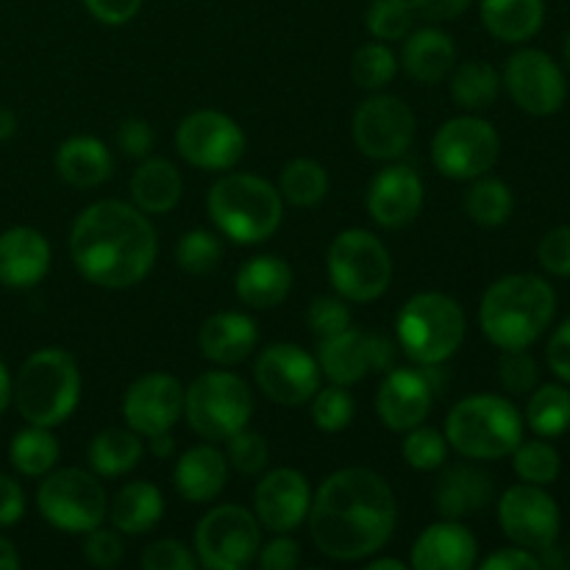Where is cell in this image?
I'll return each mask as SVG.
<instances>
[{"mask_svg": "<svg viewBox=\"0 0 570 570\" xmlns=\"http://www.w3.org/2000/svg\"><path fill=\"white\" fill-rule=\"evenodd\" d=\"M83 557L92 568L111 570L122 562L126 557V543H122L120 529H104L100 523L98 529L87 532V540H83Z\"/></svg>", "mask_w": 570, "mask_h": 570, "instance_id": "c3c4849f", "label": "cell"}, {"mask_svg": "<svg viewBox=\"0 0 570 570\" xmlns=\"http://www.w3.org/2000/svg\"><path fill=\"white\" fill-rule=\"evenodd\" d=\"M254 415V393L228 371H206L184 390V417L198 438L209 443L228 440Z\"/></svg>", "mask_w": 570, "mask_h": 570, "instance_id": "9c48e42d", "label": "cell"}, {"mask_svg": "<svg viewBox=\"0 0 570 570\" xmlns=\"http://www.w3.org/2000/svg\"><path fill=\"white\" fill-rule=\"evenodd\" d=\"M50 243L31 226L6 228L0 234V284L9 289H31L48 276Z\"/></svg>", "mask_w": 570, "mask_h": 570, "instance_id": "cb8c5ba5", "label": "cell"}, {"mask_svg": "<svg viewBox=\"0 0 570 570\" xmlns=\"http://www.w3.org/2000/svg\"><path fill=\"white\" fill-rule=\"evenodd\" d=\"M401 65L417 83H438L456 67V45L440 28H412L404 37Z\"/></svg>", "mask_w": 570, "mask_h": 570, "instance_id": "f1b7e54d", "label": "cell"}, {"mask_svg": "<svg viewBox=\"0 0 570 570\" xmlns=\"http://www.w3.org/2000/svg\"><path fill=\"white\" fill-rule=\"evenodd\" d=\"M17 134V117L11 109H3L0 106V142H6V139H11Z\"/></svg>", "mask_w": 570, "mask_h": 570, "instance_id": "e7e4bbea", "label": "cell"}, {"mask_svg": "<svg viewBox=\"0 0 570 570\" xmlns=\"http://www.w3.org/2000/svg\"><path fill=\"white\" fill-rule=\"evenodd\" d=\"M184 181L176 165L167 159H148L134 170L131 176V200L145 215H167L181 200Z\"/></svg>", "mask_w": 570, "mask_h": 570, "instance_id": "4dcf8cb0", "label": "cell"}, {"mask_svg": "<svg viewBox=\"0 0 570 570\" xmlns=\"http://www.w3.org/2000/svg\"><path fill=\"white\" fill-rule=\"evenodd\" d=\"M278 193L293 206H315L328 193V173L315 159H293L278 176Z\"/></svg>", "mask_w": 570, "mask_h": 570, "instance_id": "f35d334b", "label": "cell"}, {"mask_svg": "<svg viewBox=\"0 0 570 570\" xmlns=\"http://www.w3.org/2000/svg\"><path fill=\"white\" fill-rule=\"evenodd\" d=\"M490 499H493V479L473 465L445 468L432 493L434 510L440 512V518H451V521L484 510Z\"/></svg>", "mask_w": 570, "mask_h": 570, "instance_id": "4316f807", "label": "cell"}, {"mask_svg": "<svg viewBox=\"0 0 570 570\" xmlns=\"http://www.w3.org/2000/svg\"><path fill=\"white\" fill-rule=\"evenodd\" d=\"M234 289H237L239 301L250 309H273L293 289V267L282 256H250L237 271Z\"/></svg>", "mask_w": 570, "mask_h": 570, "instance_id": "83f0119b", "label": "cell"}, {"mask_svg": "<svg viewBox=\"0 0 570 570\" xmlns=\"http://www.w3.org/2000/svg\"><path fill=\"white\" fill-rule=\"evenodd\" d=\"M254 379L262 393L282 406H301L321 390L323 371L317 356L295 343H273L259 354Z\"/></svg>", "mask_w": 570, "mask_h": 570, "instance_id": "d6986e66", "label": "cell"}, {"mask_svg": "<svg viewBox=\"0 0 570 570\" xmlns=\"http://www.w3.org/2000/svg\"><path fill=\"white\" fill-rule=\"evenodd\" d=\"M165 515V495L150 482L122 484L109 501L111 527L122 534H145Z\"/></svg>", "mask_w": 570, "mask_h": 570, "instance_id": "d6a6232c", "label": "cell"}, {"mask_svg": "<svg viewBox=\"0 0 570 570\" xmlns=\"http://www.w3.org/2000/svg\"><path fill=\"white\" fill-rule=\"evenodd\" d=\"M415 6L412 0H373L367 6L365 26L379 42H399L415 28Z\"/></svg>", "mask_w": 570, "mask_h": 570, "instance_id": "b9f144b4", "label": "cell"}, {"mask_svg": "<svg viewBox=\"0 0 570 570\" xmlns=\"http://www.w3.org/2000/svg\"><path fill=\"white\" fill-rule=\"evenodd\" d=\"M479 560V543L460 521L432 523L412 546L410 568L417 570H471Z\"/></svg>", "mask_w": 570, "mask_h": 570, "instance_id": "603a6c76", "label": "cell"}, {"mask_svg": "<svg viewBox=\"0 0 570 570\" xmlns=\"http://www.w3.org/2000/svg\"><path fill=\"white\" fill-rule=\"evenodd\" d=\"M484 570H540L543 562H540V554L534 551L521 549V546H512V549H501L495 554H490L488 560L482 562Z\"/></svg>", "mask_w": 570, "mask_h": 570, "instance_id": "680465c9", "label": "cell"}, {"mask_svg": "<svg viewBox=\"0 0 570 570\" xmlns=\"http://www.w3.org/2000/svg\"><path fill=\"white\" fill-rule=\"evenodd\" d=\"M354 142L362 156L376 161H393L410 150L415 139V115L395 95H379L362 100L354 115Z\"/></svg>", "mask_w": 570, "mask_h": 570, "instance_id": "9a60e30c", "label": "cell"}, {"mask_svg": "<svg viewBox=\"0 0 570 570\" xmlns=\"http://www.w3.org/2000/svg\"><path fill=\"white\" fill-rule=\"evenodd\" d=\"M501 92V76L488 61H462L451 70V98L465 111H484Z\"/></svg>", "mask_w": 570, "mask_h": 570, "instance_id": "d590c367", "label": "cell"}, {"mask_svg": "<svg viewBox=\"0 0 570 570\" xmlns=\"http://www.w3.org/2000/svg\"><path fill=\"white\" fill-rule=\"evenodd\" d=\"M83 6L104 26H126L142 9V0H83Z\"/></svg>", "mask_w": 570, "mask_h": 570, "instance_id": "11a10c76", "label": "cell"}, {"mask_svg": "<svg viewBox=\"0 0 570 570\" xmlns=\"http://www.w3.org/2000/svg\"><path fill=\"white\" fill-rule=\"evenodd\" d=\"M566 65L570 67V33H568V39H566Z\"/></svg>", "mask_w": 570, "mask_h": 570, "instance_id": "003e7915", "label": "cell"}, {"mask_svg": "<svg viewBox=\"0 0 570 570\" xmlns=\"http://www.w3.org/2000/svg\"><path fill=\"white\" fill-rule=\"evenodd\" d=\"M443 434L468 460H504L523 440V415L504 395H468L449 412Z\"/></svg>", "mask_w": 570, "mask_h": 570, "instance_id": "8992f818", "label": "cell"}, {"mask_svg": "<svg viewBox=\"0 0 570 570\" xmlns=\"http://www.w3.org/2000/svg\"><path fill=\"white\" fill-rule=\"evenodd\" d=\"M173 451H176V443H173L170 432H161V434H154V438H150V454L154 456L167 460V456H173Z\"/></svg>", "mask_w": 570, "mask_h": 570, "instance_id": "6125c7cd", "label": "cell"}, {"mask_svg": "<svg viewBox=\"0 0 570 570\" xmlns=\"http://www.w3.org/2000/svg\"><path fill=\"white\" fill-rule=\"evenodd\" d=\"M176 148L184 161L206 173H226L243 159L245 134L228 115L200 109L184 117L176 131Z\"/></svg>", "mask_w": 570, "mask_h": 570, "instance_id": "4fadbf2b", "label": "cell"}, {"mask_svg": "<svg viewBox=\"0 0 570 570\" xmlns=\"http://www.w3.org/2000/svg\"><path fill=\"white\" fill-rule=\"evenodd\" d=\"M173 482L178 495L193 504H206L223 493L228 482V460L220 449L206 440L204 445H193L184 451L173 468Z\"/></svg>", "mask_w": 570, "mask_h": 570, "instance_id": "484cf974", "label": "cell"}, {"mask_svg": "<svg viewBox=\"0 0 570 570\" xmlns=\"http://www.w3.org/2000/svg\"><path fill=\"white\" fill-rule=\"evenodd\" d=\"M367 215L382 228H404L421 215L423 181L410 165H387L367 187Z\"/></svg>", "mask_w": 570, "mask_h": 570, "instance_id": "7402d4cb", "label": "cell"}, {"mask_svg": "<svg viewBox=\"0 0 570 570\" xmlns=\"http://www.w3.org/2000/svg\"><path fill=\"white\" fill-rule=\"evenodd\" d=\"M159 254L148 215L126 200H98L70 228V256L89 284L128 289L142 282Z\"/></svg>", "mask_w": 570, "mask_h": 570, "instance_id": "7a4b0ae2", "label": "cell"}, {"mask_svg": "<svg viewBox=\"0 0 570 570\" xmlns=\"http://www.w3.org/2000/svg\"><path fill=\"white\" fill-rule=\"evenodd\" d=\"M206 212L223 237L237 245L271 239L284 220V198L278 187L250 173H226L206 198Z\"/></svg>", "mask_w": 570, "mask_h": 570, "instance_id": "277c9868", "label": "cell"}, {"mask_svg": "<svg viewBox=\"0 0 570 570\" xmlns=\"http://www.w3.org/2000/svg\"><path fill=\"white\" fill-rule=\"evenodd\" d=\"M404 460L406 465L415 468V471H440L445 465V456H449V440H445L443 432L432 426H415L410 432H404Z\"/></svg>", "mask_w": 570, "mask_h": 570, "instance_id": "f6af8a7d", "label": "cell"}, {"mask_svg": "<svg viewBox=\"0 0 570 570\" xmlns=\"http://www.w3.org/2000/svg\"><path fill=\"white\" fill-rule=\"evenodd\" d=\"M17 568H20V554H17L14 543L0 534V570H17Z\"/></svg>", "mask_w": 570, "mask_h": 570, "instance_id": "be15d7a7", "label": "cell"}, {"mask_svg": "<svg viewBox=\"0 0 570 570\" xmlns=\"http://www.w3.org/2000/svg\"><path fill=\"white\" fill-rule=\"evenodd\" d=\"M471 3L473 0H412L417 17H423V20L429 22L456 20Z\"/></svg>", "mask_w": 570, "mask_h": 570, "instance_id": "91938a15", "label": "cell"}, {"mask_svg": "<svg viewBox=\"0 0 570 570\" xmlns=\"http://www.w3.org/2000/svg\"><path fill=\"white\" fill-rule=\"evenodd\" d=\"M142 570H195L198 557L181 540H156L139 557Z\"/></svg>", "mask_w": 570, "mask_h": 570, "instance_id": "f907efd6", "label": "cell"}, {"mask_svg": "<svg viewBox=\"0 0 570 570\" xmlns=\"http://www.w3.org/2000/svg\"><path fill=\"white\" fill-rule=\"evenodd\" d=\"M501 83L518 109L532 117H549L566 106L568 81L562 67L546 50L523 48L510 56Z\"/></svg>", "mask_w": 570, "mask_h": 570, "instance_id": "5bb4252c", "label": "cell"}, {"mask_svg": "<svg viewBox=\"0 0 570 570\" xmlns=\"http://www.w3.org/2000/svg\"><path fill=\"white\" fill-rule=\"evenodd\" d=\"M312 543L337 562L382 551L395 532V495L371 468H343L323 479L309 507Z\"/></svg>", "mask_w": 570, "mask_h": 570, "instance_id": "6da1fadb", "label": "cell"}, {"mask_svg": "<svg viewBox=\"0 0 570 570\" xmlns=\"http://www.w3.org/2000/svg\"><path fill=\"white\" fill-rule=\"evenodd\" d=\"M267 456H271V449H267V440L262 438L254 429H239L232 438L226 440V460L234 471L245 473V476H254L262 468L267 465Z\"/></svg>", "mask_w": 570, "mask_h": 570, "instance_id": "bcb514c9", "label": "cell"}, {"mask_svg": "<svg viewBox=\"0 0 570 570\" xmlns=\"http://www.w3.org/2000/svg\"><path fill=\"white\" fill-rule=\"evenodd\" d=\"M142 440L131 429H104L89 443V465L98 476L115 479L134 471L142 460Z\"/></svg>", "mask_w": 570, "mask_h": 570, "instance_id": "836d02e7", "label": "cell"}, {"mask_svg": "<svg viewBox=\"0 0 570 570\" xmlns=\"http://www.w3.org/2000/svg\"><path fill=\"white\" fill-rule=\"evenodd\" d=\"M465 332V312L445 293L412 295L395 317L399 348L415 365H443L462 348Z\"/></svg>", "mask_w": 570, "mask_h": 570, "instance_id": "52a82bcc", "label": "cell"}, {"mask_svg": "<svg viewBox=\"0 0 570 570\" xmlns=\"http://www.w3.org/2000/svg\"><path fill=\"white\" fill-rule=\"evenodd\" d=\"M256 343H259V328H256L254 317L243 315V312H217V315L206 317L198 332L204 360L223 367L248 360Z\"/></svg>", "mask_w": 570, "mask_h": 570, "instance_id": "d4e9b609", "label": "cell"}, {"mask_svg": "<svg viewBox=\"0 0 570 570\" xmlns=\"http://www.w3.org/2000/svg\"><path fill=\"white\" fill-rule=\"evenodd\" d=\"M306 323L321 340L345 332L351 326V312L345 306V298H328V295L315 298L306 312Z\"/></svg>", "mask_w": 570, "mask_h": 570, "instance_id": "681fc988", "label": "cell"}, {"mask_svg": "<svg viewBox=\"0 0 570 570\" xmlns=\"http://www.w3.org/2000/svg\"><path fill=\"white\" fill-rule=\"evenodd\" d=\"M328 278L340 298L371 304L393 282V259L382 239L367 228H345L328 245Z\"/></svg>", "mask_w": 570, "mask_h": 570, "instance_id": "ba28073f", "label": "cell"}, {"mask_svg": "<svg viewBox=\"0 0 570 570\" xmlns=\"http://www.w3.org/2000/svg\"><path fill=\"white\" fill-rule=\"evenodd\" d=\"M510 456H512V468H515L521 482L549 488V484H554L557 479H560V471H562L560 451H557L546 438L521 440L518 449L512 451Z\"/></svg>", "mask_w": 570, "mask_h": 570, "instance_id": "ab89813d", "label": "cell"}, {"mask_svg": "<svg viewBox=\"0 0 570 570\" xmlns=\"http://www.w3.org/2000/svg\"><path fill=\"white\" fill-rule=\"evenodd\" d=\"M399 72V59L390 50L387 42H367L351 59V78L356 81V87L367 89V92H379V89L387 87L390 81Z\"/></svg>", "mask_w": 570, "mask_h": 570, "instance_id": "60d3db41", "label": "cell"}, {"mask_svg": "<svg viewBox=\"0 0 570 570\" xmlns=\"http://www.w3.org/2000/svg\"><path fill=\"white\" fill-rule=\"evenodd\" d=\"M262 549V523L245 507L223 504L206 512L195 529V557L209 570H243Z\"/></svg>", "mask_w": 570, "mask_h": 570, "instance_id": "7c38bea8", "label": "cell"}, {"mask_svg": "<svg viewBox=\"0 0 570 570\" xmlns=\"http://www.w3.org/2000/svg\"><path fill=\"white\" fill-rule=\"evenodd\" d=\"M512 206H515L512 189L507 187L504 181H499V178H490V176L473 178L471 189L465 193L468 217L484 228L504 226L512 215Z\"/></svg>", "mask_w": 570, "mask_h": 570, "instance_id": "74e56055", "label": "cell"}, {"mask_svg": "<svg viewBox=\"0 0 570 570\" xmlns=\"http://www.w3.org/2000/svg\"><path fill=\"white\" fill-rule=\"evenodd\" d=\"M256 560H259L262 570H293L301 566V546L289 534H278L276 540L262 546Z\"/></svg>", "mask_w": 570, "mask_h": 570, "instance_id": "db71d44e", "label": "cell"}, {"mask_svg": "<svg viewBox=\"0 0 570 570\" xmlns=\"http://www.w3.org/2000/svg\"><path fill=\"white\" fill-rule=\"evenodd\" d=\"M543 0H482V22L499 42H529L543 28Z\"/></svg>", "mask_w": 570, "mask_h": 570, "instance_id": "1f68e13d", "label": "cell"}, {"mask_svg": "<svg viewBox=\"0 0 570 570\" xmlns=\"http://www.w3.org/2000/svg\"><path fill=\"white\" fill-rule=\"evenodd\" d=\"M523 421L529 423V429L538 438H562L570 429V390L562 387V384L534 387L532 395H529Z\"/></svg>", "mask_w": 570, "mask_h": 570, "instance_id": "8d00e7d4", "label": "cell"}, {"mask_svg": "<svg viewBox=\"0 0 570 570\" xmlns=\"http://www.w3.org/2000/svg\"><path fill=\"white\" fill-rule=\"evenodd\" d=\"M499 379L507 393L527 395L538 387V362L527 348L504 351L499 360Z\"/></svg>", "mask_w": 570, "mask_h": 570, "instance_id": "7dc6e473", "label": "cell"}, {"mask_svg": "<svg viewBox=\"0 0 570 570\" xmlns=\"http://www.w3.org/2000/svg\"><path fill=\"white\" fill-rule=\"evenodd\" d=\"M56 173L76 189H95L115 173V159L98 137H70L56 150Z\"/></svg>", "mask_w": 570, "mask_h": 570, "instance_id": "f546056e", "label": "cell"}, {"mask_svg": "<svg viewBox=\"0 0 570 570\" xmlns=\"http://www.w3.org/2000/svg\"><path fill=\"white\" fill-rule=\"evenodd\" d=\"M501 154V137L493 122L476 115L451 117L432 137V165L440 176L473 181L488 176Z\"/></svg>", "mask_w": 570, "mask_h": 570, "instance_id": "8fae6325", "label": "cell"}, {"mask_svg": "<svg viewBox=\"0 0 570 570\" xmlns=\"http://www.w3.org/2000/svg\"><path fill=\"white\" fill-rule=\"evenodd\" d=\"M317 365L332 384L362 382L367 373H387L395 365V343L384 334L345 328L334 337H323L317 345Z\"/></svg>", "mask_w": 570, "mask_h": 570, "instance_id": "e0dca14e", "label": "cell"}, {"mask_svg": "<svg viewBox=\"0 0 570 570\" xmlns=\"http://www.w3.org/2000/svg\"><path fill=\"white\" fill-rule=\"evenodd\" d=\"M410 568V562H401L395 560V557H373L371 562H367V570H406Z\"/></svg>", "mask_w": 570, "mask_h": 570, "instance_id": "03108f58", "label": "cell"}, {"mask_svg": "<svg viewBox=\"0 0 570 570\" xmlns=\"http://www.w3.org/2000/svg\"><path fill=\"white\" fill-rule=\"evenodd\" d=\"M156 142V134L150 128V122H145L142 117H128L117 128V148L128 156V159H145L150 156Z\"/></svg>", "mask_w": 570, "mask_h": 570, "instance_id": "f5cc1de1", "label": "cell"}, {"mask_svg": "<svg viewBox=\"0 0 570 570\" xmlns=\"http://www.w3.org/2000/svg\"><path fill=\"white\" fill-rule=\"evenodd\" d=\"M312 507V488L295 468H276L254 490V515L265 529L289 534L304 527Z\"/></svg>", "mask_w": 570, "mask_h": 570, "instance_id": "44dd1931", "label": "cell"}, {"mask_svg": "<svg viewBox=\"0 0 570 570\" xmlns=\"http://www.w3.org/2000/svg\"><path fill=\"white\" fill-rule=\"evenodd\" d=\"M81 401V371L72 354L42 348L22 362L11 390V404L22 421L53 429L76 412Z\"/></svg>", "mask_w": 570, "mask_h": 570, "instance_id": "5b68a950", "label": "cell"}, {"mask_svg": "<svg viewBox=\"0 0 570 570\" xmlns=\"http://www.w3.org/2000/svg\"><path fill=\"white\" fill-rule=\"evenodd\" d=\"M26 515V493L11 476L0 473V529L14 527Z\"/></svg>", "mask_w": 570, "mask_h": 570, "instance_id": "6f0895ef", "label": "cell"}, {"mask_svg": "<svg viewBox=\"0 0 570 570\" xmlns=\"http://www.w3.org/2000/svg\"><path fill=\"white\" fill-rule=\"evenodd\" d=\"M59 454L61 449L53 432L45 426H33V423L20 429L9 443L11 468L28 479H42L45 473L53 471L56 462H59Z\"/></svg>", "mask_w": 570, "mask_h": 570, "instance_id": "e575fe53", "label": "cell"}, {"mask_svg": "<svg viewBox=\"0 0 570 570\" xmlns=\"http://www.w3.org/2000/svg\"><path fill=\"white\" fill-rule=\"evenodd\" d=\"M11 390H14V379H11V373H9V367H6V362L0 360V415H3V412L9 410Z\"/></svg>", "mask_w": 570, "mask_h": 570, "instance_id": "94428289", "label": "cell"}, {"mask_svg": "<svg viewBox=\"0 0 570 570\" xmlns=\"http://www.w3.org/2000/svg\"><path fill=\"white\" fill-rule=\"evenodd\" d=\"M501 532L521 549L543 554L560 538V507L540 484L521 482L499 501Z\"/></svg>", "mask_w": 570, "mask_h": 570, "instance_id": "2e32d148", "label": "cell"}, {"mask_svg": "<svg viewBox=\"0 0 570 570\" xmlns=\"http://www.w3.org/2000/svg\"><path fill=\"white\" fill-rule=\"evenodd\" d=\"M438 365L390 367L379 384L376 412L390 432H410L429 417L434 395L443 387Z\"/></svg>", "mask_w": 570, "mask_h": 570, "instance_id": "ac0fdd59", "label": "cell"}, {"mask_svg": "<svg viewBox=\"0 0 570 570\" xmlns=\"http://www.w3.org/2000/svg\"><path fill=\"white\" fill-rule=\"evenodd\" d=\"M554 315V287L534 273H512L488 287L479 306V326L495 348L515 351L538 343Z\"/></svg>", "mask_w": 570, "mask_h": 570, "instance_id": "3957f363", "label": "cell"}, {"mask_svg": "<svg viewBox=\"0 0 570 570\" xmlns=\"http://www.w3.org/2000/svg\"><path fill=\"white\" fill-rule=\"evenodd\" d=\"M354 412L356 404L351 399L348 387H343V384H328V387H321L312 395V421L326 434L345 432L354 421Z\"/></svg>", "mask_w": 570, "mask_h": 570, "instance_id": "ee69618b", "label": "cell"}, {"mask_svg": "<svg viewBox=\"0 0 570 570\" xmlns=\"http://www.w3.org/2000/svg\"><path fill=\"white\" fill-rule=\"evenodd\" d=\"M184 415V387L170 373H145L122 395V417L139 438L170 432Z\"/></svg>", "mask_w": 570, "mask_h": 570, "instance_id": "ffe728a7", "label": "cell"}, {"mask_svg": "<svg viewBox=\"0 0 570 570\" xmlns=\"http://www.w3.org/2000/svg\"><path fill=\"white\" fill-rule=\"evenodd\" d=\"M223 239L215 232H206V228H193V232L184 234L178 239L176 259L178 267L189 276H206V273L215 271L223 259Z\"/></svg>", "mask_w": 570, "mask_h": 570, "instance_id": "7bdbcfd3", "label": "cell"}, {"mask_svg": "<svg viewBox=\"0 0 570 570\" xmlns=\"http://www.w3.org/2000/svg\"><path fill=\"white\" fill-rule=\"evenodd\" d=\"M546 360H549L551 373H554L560 382L570 384V317L551 334L549 348H546Z\"/></svg>", "mask_w": 570, "mask_h": 570, "instance_id": "9f6ffc18", "label": "cell"}, {"mask_svg": "<svg viewBox=\"0 0 570 570\" xmlns=\"http://www.w3.org/2000/svg\"><path fill=\"white\" fill-rule=\"evenodd\" d=\"M538 259L546 273L570 278V226L551 228L538 245Z\"/></svg>", "mask_w": 570, "mask_h": 570, "instance_id": "816d5d0a", "label": "cell"}, {"mask_svg": "<svg viewBox=\"0 0 570 570\" xmlns=\"http://www.w3.org/2000/svg\"><path fill=\"white\" fill-rule=\"evenodd\" d=\"M39 515L67 534H87L109 515V499L98 476L81 468L45 473L37 490Z\"/></svg>", "mask_w": 570, "mask_h": 570, "instance_id": "30bf717a", "label": "cell"}]
</instances>
